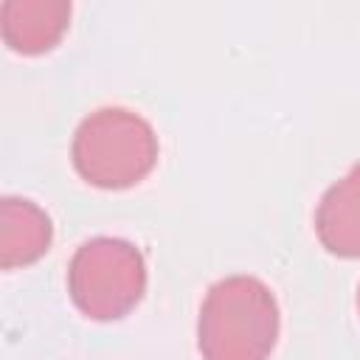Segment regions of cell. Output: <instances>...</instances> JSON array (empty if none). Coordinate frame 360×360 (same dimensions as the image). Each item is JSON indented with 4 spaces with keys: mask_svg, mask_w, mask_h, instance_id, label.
Instances as JSON below:
<instances>
[{
    "mask_svg": "<svg viewBox=\"0 0 360 360\" xmlns=\"http://www.w3.org/2000/svg\"><path fill=\"white\" fill-rule=\"evenodd\" d=\"M53 239L51 217L25 197H3L0 202V267L14 270L34 264L48 253Z\"/></svg>",
    "mask_w": 360,
    "mask_h": 360,
    "instance_id": "obj_6",
    "label": "cell"
},
{
    "mask_svg": "<svg viewBox=\"0 0 360 360\" xmlns=\"http://www.w3.org/2000/svg\"><path fill=\"white\" fill-rule=\"evenodd\" d=\"M321 245L340 259H360V163L326 188L315 208Z\"/></svg>",
    "mask_w": 360,
    "mask_h": 360,
    "instance_id": "obj_5",
    "label": "cell"
},
{
    "mask_svg": "<svg viewBox=\"0 0 360 360\" xmlns=\"http://www.w3.org/2000/svg\"><path fill=\"white\" fill-rule=\"evenodd\" d=\"M357 309H360V287H357Z\"/></svg>",
    "mask_w": 360,
    "mask_h": 360,
    "instance_id": "obj_7",
    "label": "cell"
},
{
    "mask_svg": "<svg viewBox=\"0 0 360 360\" xmlns=\"http://www.w3.org/2000/svg\"><path fill=\"white\" fill-rule=\"evenodd\" d=\"M68 292L93 321H118L146 292L143 253L118 236H96L76 248L68 264Z\"/></svg>",
    "mask_w": 360,
    "mask_h": 360,
    "instance_id": "obj_3",
    "label": "cell"
},
{
    "mask_svg": "<svg viewBox=\"0 0 360 360\" xmlns=\"http://www.w3.org/2000/svg\"><path fill=\"white\" fill-rule=\"evenodd\" d=\"M278 304L256 276H225L202 298L197 349L202 360H267L278 340Z\"/></svg>",
    "mask_w": 360,
    "mask_h": 360,
    "instance_id": "obj_1",
    "label": "cell"
},
{
    "mask_svg": "<svg viewBox=\"0 0 360 360\" xmlns=\"http://www.w3.org/2000/svg\"><path fill=\"white\" fill-rule=\"evenodd\" d=\"M70 25L68 0H6L0 6L3 39L22 56L51 51Z\"/></svg>",
    "mask_w": 360,
    "mask_h": 360,
    "instance_id": "obj_4",
    "label": "cell"
},
{
    "mask_svg": "<svg viewBox=\"0 0 360 360\" xmlns=\"http://www.w3.org/2000/svg\"><path fill=\"white\" fill-rule=\"evenodd\" d=\"M152 124L127 107H101L73 132L70 160L82 180L96 188H129L158 163Z\"/></svg>",
    "mask_w": 360,
    "mask_h": 360,
    "instance_id": "obj_2",
    "label": "cell"
}]
</instances>
